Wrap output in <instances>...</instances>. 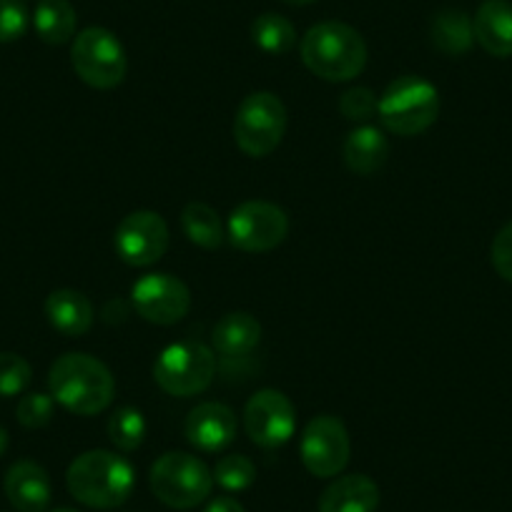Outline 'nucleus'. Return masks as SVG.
Listing matches in <instances>:
<instances>
[{
    "label": "nucleus",
    "instance_id": "f257e3e1",
    "mask_svg": "<svg viewBox=\"0 0 512 512\" xmlns=\"http://www.w3.org/2000/svg\"><path fill=\"white\" fill-rule=\"evenodd\" d=\"M48 390L63 410L93 417L111 407L113 395H116V379L101 359L86 352H68L51 364Z\"/></svg>",
    "mask_w": 512,
    "mask_h": 512
},
{
    "label": "nucleus",
    "instance_id": "f03ea898",
    "mask_svg": "<svg viewBox=\"0 0 512 512\" xmlns=\"http://www.w3.org/2000/svg\"><path fill=\"white\" fill-rule=\"evenodd\" d=\"M68 492L81 505L96 510H113L131 497L136 487V470L126 457L111 450H88L68 465Z\"/></svg>",
    "mask_w": 512,
    "mask_h": 512
},
{
    "label": "nucleus",
    "instance_id": "7ed1b4c3",
    "mask_svg": "<svg viewBox=\"0 0 512 512\" xmlns=\"http://www.w3.org/2000/svg\"><path fill=\"white\" fill-rule=\"evenodd\" d=\"M299 53L304 66L329 83L354 81L367 66V43L357 28L342 21H322L309 28Z\"/></svg>",
    "mask_w": 512,
    "mask_h": 512
},
{
    "label": "nucleus",
    "instance_id": "20e7f679",
    "mask_svg": "<svg viewBox=\"0 0 512 512\" xmlns=\"http://www.w3.org/2000/svg\"><path fill=\"white\" fill-rule=\"evenodd\" d=\"M377 116L392 134L420 136L440 116V91L415 73L397 76L379 96Z\"/></svg>",
    "mask_w": 512,
    "mask_h": 512
},
{
    "label": "nucleus",
    "instance_id": "39448f33",
    "mask_svg": "<svg viewBox=\"0 0 512 512\" xmlns=\"http://www.w3.org/2000/svg\"><path fill=\"white\" fill-rule=\"evenodd\" d=\"M151 492L171 510H194L209 500L214 472L189 452H166L151 465Z\"/></svg>",
    "mask_w": 512,
    "mask_h": 512
},
{
    "label": "nucleus",
    "instance_id": "423d86ee",
    "mask_svg": "<svg viewBox=\"0 0 512 512\" xmlns=\"http://www.w3.org/2000/svg\"><path fill=\"white\" fill-rule=\"evenodd\" d=\"M216 377L214 349L204 342H174L154 362V382L171 397H194L211 387Z\"/></svg>",
    "mask_w": 512,
    "mask_h": 512
},
{
    "label": "nucleus",
    "instance_id": "0eeeda50",
    "mask_svg": "<svg viewBox=\"0 0 512 512\" xmlns=\"http://www.w3.org/2000/svg\"><path fill=\"white\" fill-rule=\"evenodd\" d=\"M287 134V108L272 91L249 93L234 116V141L251 159H264Z\"/></svg>",
    "mask_w": 512,
    "mask_h": 512
},
{
    "label": "nucleus",
    "instance_id": "6e6552de",
    "mask_svg": "<svg viewBox=\"0 0 512 512\" xmlns=\"http://www.w3.org/2000/svg\"><path fill=\"white\" fill-rule=\"evenodd\" d=\"M71 66L86 86L111 91L121 86L128 71L123 43L101 26L83 28L71 43Z\"/></svg>",
    "mask_w": 512,
    "mask_h": 512
},
{
    "label": "nucleus",
    "instance_id": "1a4fd4ad",
    "mask_svg": "<svg viewBox=\"0 0 512 512\" xmlns=\"http://www.w3.org/2000/svg\"><path fill=\"white\" fill-rule=\"evenodd\" d=\"M289 234V216L272 201L251 199L236 206L226 221L231 246L246 254H267L284 244Z\"/></svg>",
    "mask_w": 512,
    "mask_h": 512
},
{
    "label": "nucleus",
    "instance_id": "9d476101",
    "mask_svg": "<svg viewBox=\"0 0 512 512\" xmlns=\"http://www.w3.org/2000/svg\"><path fill=\"white\" fill-rule=\"evenodd\" d=\"M169 224L159 211H131L118 221L113 231V249L118 259L128 267L146 269L161 262V256L169 249Z\"/></svg>",
    "mask_w": 512,
    "mask_h": 512
},
{
    "label": "nucleus",
    "instance_id": "9b49d317",
    "mask_svg": "<svg viewBox=\"0 0 512 512\" xmlns=\"http://www.w3.org/2000/svg\"><path fill=\"white\" fill-rule=\"evenodd\" d=\"M299 457L314 477H337L352 457V442L344 422L334 415H319L307 422L299 440Z\"/></svg>",
    "mask_w": 512,
    "mask_h": 512
},
{
    "label": "nucleus",
    "instance_id": "f8f14e48",
    "mask_svg": "<svg viewBox=\"0 0 512 512\" xmlns=\"http://www.w3.org/2000/svg\"><path fill=\"white\" fill-rule=\"evenodd\" d=\"M244 430L262 450H279L297 430V410L279 390H259L244 407Z\"/></svg>",
    "mask_w": 512,
    "mask_h": 512
},
{
    "label": "nucleus",
    "instance_id": "ddd939ff",
    "mask_svg": "<svg viewBox=\"0 0 512 512\" xmlns=\"http://www.w3.org/2000/svg\"><path fill=\"white\" fill-rule=\"evenodd\" d=\"M131 304L146 322L171 327L189 314L191 292L174 274L149 272L136 279L131 287Z\"/></svg>",
    "mask_w": 512,
    "mask_h": 512
},
{
    "label": "nucleus",
    "instance_id": "4468645a",
    "mask_svg": "<svg viewBox=\"0 0 512 512\" xmlns=\"http://www.w3.org/2000/svg\"><path fill=\"white\" fill-rule=\"evenodd\" d=\"M239 422L231 407L221 402H199L184 422V435L201 452H221L236 440Z\"/></svg>",
    "mask_w": 512,
    "mask_h": 512
},
{
    "label": "nucleus",
    "instance_id": "2eb2a0df",
    "mask_svg": "<svg viewBox=\"0 0 512 512\" xmlns=\"http://www.w3.org/2000/svg\"><path fill=\"white\" fill-rule=\"evenodd\" d=\"M3 490L18 512H46L51 505V477L33 460H18L8 467Z\"/></svg>",
    "mask_w": 512,
    "mask_h": 512
},
{
    "label": "nucleus",
    "instance_id": "dca6fc26",
    "mask_svg": "<svg viewBox=\"0 0 512 512\" xmlns=\"http://www.w3.org/2000/svg\"><path fill=\"white\" fill-rule=\"evenodd\" d=\"M475 41L482 51L495 58L512 56V3L510 0H485L472 18Z\"/></svg>",
    "mask_w": 512,
    "mask_h": 512
},
{
    "label": "nucleus",
    "instance_id": "f3484780",
    "mask_svg": "<svg viewBox=\"0 0 512 512\" xmlns=\"http://www.w3.org/2000/svg\"><path fill=\"white\" fill-rule=\"evenodd\" d=\"M379 487L367 475H342L319 495V512H377Z\"/></svg>",
    "mask_w": 512,
    "mask_h": 512
},
{
    "label": "nucleus",
    "instance_id": "a211bd4d",
    "mask_svg": "<svg viewBox=\"0 0 512 512\" xmlns=\"http://www.w3.org/2000/svg\"><path fill=\"white\" fill-rule=\"evenodd\" d=\"M387 159H390V141L382 128L362 123V126L352 128L344 139V164L352 174H377L387 164Z\"/></svg>",
    "mask_w": 512,
    "mask_h": 512
},
{
    "label": "nucleus",
    "instance_id": "6ab92c4d",
    "mask_svg": "<svg viewBox=\"0 0 512 512\" xmlns=\"http://www.w3.org/2000/svg\"><path fill=\"white\" fill-rule=\"evenodd\" d=\"M46 317L63 337H83L93 327V304L78 289H56L46 299Z\"/></svg>",
    "mask_w": 512,
    "mask_h": 512
},
{
    "label": "nucleus",
    "instance_id": "aec40b11",
    "mask_svg": "<svg viewBox=\"0 0 512 512\" xmlns=\"http://www.w3.org/2000/svg\"><path fill=\"white\" fill-rule=\"evenodd\" d=\"M211 342L219 354L229 359L246 357L262 342V324L249 312H229L216 322Z\"/></svg>",
    "mask_w": 512,
    "mask_h": 512
},
{
    "label": "nucleus",
    "instance_id": "412c9836",
    "mask_svg": "<svg viewBox=\"0 0 512 512\" xmlns=\"http://www.w3.org/2000/svg\"><path fill=\"white\" fill-rule=\"evenodd\" d=\"M78 16L68 0H41L33 13V28L48 46H66L76 38Z\"/></svg>",
    "mask_w": 512,
    "mask_h": 512
},
{
    "label": "nucleus",
    "instance_id": "4be33fe9",
    "mask_svg": "<svg viewBox=\"0 0 512 512\" xmlns=\"http://www.w3.org/2000/svg\"><path fill=\"white\" fill-rule=\"evenodd\" d=\"M430 36L437 51L450 58L465 56L472 43H475L472 21L467 18L465 11H457V8H447V11H440L432 18Z\"/></svg>",
    "mask_w": 512,
    "mask_h": 512
},
{
    "label": "nucleus",
    "instance_id": "5701e85b",
    "mask_svg": "<svg viewBox=\"0 0 512 512\" xmlns=\"http://www.w3.org/2000/svg\"><path fill=\"white\" fill-rule=\"evenodd\" d=\"M181 229L184 236L196 244L199 249L214 251L224 244L226 229L221 224V216L214 206L204 204V201H189L181 211Z\"/></svg>",
    "mask_w": 512,
    "mask_h": 512
},
{
    "label": "nucleus",
    "instance_id": "b1692460",
    "mask_svg": "<svg viewBox=\"0 0 512 512\" xmlns=\"http://www.w3.org/2000/svg\"><path fill=\"white\" fill-rule=\"evenodd\" d=\"M251 41L269 56H284L297 46V28L279 13H262L251 23Z\"/></svg>",
    "mask_w": 512,
    "mask_h": 512
},
{
    "label": "nucleus",
    "instance_id": "393cba45",
    "mask_svg": "<svg viewBox=\"0 0 512 512\" xmlns=\"http://www.w3.org/2000/svg\"><path fill=\"white\" fill-rule=\"evenodd\" d=\"M108 440L113 447L121 452H136L146 440V417L144 412L136 407H118L111 417H108Z\"/></svg>",
    "mask_w": 512,
    "mask_h": 512
},
{
    "label": "nucleus",
    "instance_id": "a878e982",
    "mask_svg": "<svg viewBox=\"0 0 512 512\" xmlns=\"http://www.w3.org/2000/svg\"><path fill=\"white\" fill-rule=\"evenodd\" d=\"M214 482L226 492H244L256 482V465L246 455H226L216 462Z\"/></svg>",
    "mask_w": 512,
    "mask_h": 512
},
{
    "label": "nucleus",
    "instance_id": "bb28decb",
    "mask_svg": "<svg viewBox=\"0 0 512 512\" xmlns=\"http://www.w3.org/2000/svg\"><path fill=\"white\" fill-rule=\"evenodd\" d=\"M33 369L21 354L0 352V397H18L28 390Z\"/></svg>",
    "mask_w": 512,
    "mask_h": 512
},
{
    "label": "nucleus",
    "instance_id": "cd10ccee",
    "mask_svg": "<svg viewBox=\"0 0 512 512\" xmlns=\"http://www.w3.org/2000/svg\"><path fill=\"white\" fill-rule=\"evenodd\" d=\"M53 410H56V400L46 392H28L21 397L16 407V417L23 427L28 430H41L53 420Z\"/></svg>",
    "mask_w": 512,
    "mask_h": 512
},
{
    "label": "nucleus",
    "instance_id": "c85d7f7f",
    "mask_svg": "<svg viewBox=\"0 0 512 512\" xmlns=\"http://www.w3.org/2000/svg\"><path fill=\"white\" fill-rule=\"evenodd\" d=\"M377 93L367 86H354L347 88L339 98V111L347 121L354 123H367L369 118L377 116Z\"/></svg>",
    "mask_w": 512,
    "mask_h": 512
},
{
    "label": "nucleus",
    "instance_id": "c756f323",
    "mask_svg": "<svg viewBox=\"0 0 512 512\" xmlns=\"http://www.w3.org/2000/svg\"><path fill=\"white\" fill-rule=\"evenodd\" d=\"M28 31V11L21 0H0V43H13Z\"/></svg>",
    "mask_w": 512,
    "mask_h": 512
},
{
    "label": "nucleus",
    "instance_id": "7c9ffc66",
    "mask_svg": "<svg viewBox=\"0 0 512 512\" xmlns=\"http://www.w3.org/2000/svg\"><path fill=\"white\" fill-rule=\"evenodd\" d=\"M490 259L495 272L500 274L505 282H512V221H507V224L497 231L495 239H492Z\"/></svg>",
    "mask_w": 512,
    "mask_h": 512
},
{
    "label": "nucleus",
    "instance_id": "2f4dec72",
    "mask_svg": "<svg viewBox=\"0 0 512 512\" xmlns=\"http://www.w3.org/2000/svg\"><path fill=\"white\" fill-rule=\"evenodd\" d=\"M204 512H244V507H241V502L234 500V497L221 495V497H214V500L206 505Z\"/></svg>",
    "mask_w": 512,
    "mask_h": 512
},
{
    "label": "nucleus",
    "instance_id": "473e14b6",
    "mask_svg": "<svg viewBox=\"0 0 512 512\" xmlns=\"http://www.w3.org/2000/svg\"><path fill=\"white\" fill-rule=\"evenodd\" d=\"M6 450H8V432L6 427H0V457L6 455Z\"/></svg>",
    "mask_w": 512,
    "mask_h": 512
},
{
    "label": "nucleus",
    "instance_id": "72a5a7b5",
    "mask_svg": "<svg viewBox=\"0 0 512 512\" xmlns=\"http://www.w3.org/2000/svg\"><path fill=\"white\" fill-rule=\"evenodd\" d=\"M282 3H287V6H309V3H317V0H282Z\"/></svg>",
    "mask_w": 512,
    "mask_h": 512
},
{
    "label": "nucleus",
    "instance_id": "f704fd0d",
    "mask_svg": "<svg viewBox=\"0 0 512 512\" xmlns=\"http://www.w3.org/2000/svg\"><path fill=\"white\" fill-rule=\"evenodd\" d=\"M53 512H78V510H53Z\"/></svg>",
    "mask_w": 512,
    "mask_h": 512
}]
</instances>
